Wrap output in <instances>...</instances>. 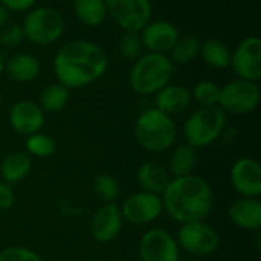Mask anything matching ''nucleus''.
Here are the masks:
<instances>
[{
  "label": "nucleus",
  "instance_id": "obj_2",
  "mask_svg": "<svg viewBox=\"0 0 261 261\" xmlns=\"http://www.w3.org/2000/svg\"><path fill=\"white\" fill-rule=\"evenodd\" d=\"M164 211L177 223L205 220L214 206V193L206 179L197 174L173 177L161 196Z\"/></svg>",
  "mask_w": 261,
  "mask_h": 261
},
{
  "label": "nucleus",
  "instance_id": "obj_14",
  "mask_svg": "<svg viewBox=\"0 0 261 261\" xmlns=\"http://www.w3.org/2000/svg\"><path fill=\"white\" fill-rule=\"evenodd\" d=\"M229 182L232 190L240 197L261 196V165L254 158L237 159L229 170Z\"/></svg>",
  "mask_w": 261,
  "mask_h": 261
},
{
  "label": "nucleus",
  "instance_id": "obj_35",
  "mask_svg": "<svg viewBox=\"0 0 261 261\" xmlns=\"http://www.w3.org/2000/svg\"><path fill=\"white\" fill-rule=\"evenodd\" d=\"M8 20H9V11L0 5V29L8 23Z\"/></svg>",
  "mask_w": 261,
  "mask_h": 261
},
{
  "label": "nucleus",
  "instance_id": "obj_6",
  "mask_svg": "<svg viewBox=\"0 0 261 261\" xmlns=\"http://www.w3.org/2000/svg\"><path fill=\"white\" fill-rule=\"evenodd\" d=\"M24 38L38 46L58 41L66 29L61 12L52 6H37L28 11L21 23Z\"/></svg>",
  "mask_w": 261,
  "mask_h": 261
},
{
  "label": "nucleus",
  "instance_id": "obj_7",
  "mask_svg": "<svg viewBox=\"0 0 261 261\" xmlns=\"http://www.w3.org/2000/svg\"><path fill=\"white\" fill-rule=\"evenodd\" d=\"M176 242L180 252L184 251L193 257H208L217 252L220 236L210 223L200 220L180 225L176 234Z\"/></svg>",
  "mask_w": 261,
  "mask_h": 261
},
{
  "label": "nucleus",
  "instance_id": "obj_32",
  "mask_svg": "<svg viewBox=\"0 0 261 261\" xmlns=\"http://www.w3.org/2000/svg\"><path fill=\"white\" fill-rule=\"evenodd\" d=\"M24 32L21 24L18 23H6L0 29V44L3 47H17L23 43Z\"/></svg>",
  "mask_w": 261,
  "mask_h": 261
},
{
  "label": "nucleus",
  "instance_id": "obj_12",
  "mask_svg": "<svg viewBox=\"0 0 261 261\" xmlns=\"http://www.w3.org/2000/svg\"><path fill=\"white\" fill-rule=\"evenodd\" d=\"M229 67L239 80L258 83L261 78V40L257 35L245 38L231 52Z\"/></svg>",
  "mask_w": 261,
  "mask_h": 261
},
{
  "label": "nucleus",
  "instance_id": "obj_25",
  "mask_svg": "<svg viewBox=\"0 0 261 261\" xmlns=\"http://www.w3.org/2000/svg\"><path fill=\"white\" fill-rule=\"evenodd\" d=\"M70 98V89L63 86L61 83H50L47 84L38 98V106L44 113H60L66 109Z\"/></svg>",
  "mask_w": 261,
  "mask_h": 261
},
{
  "label": "nucleus",
  "instance_id": "obj_37",
  "mask_svg": "<svg viewBox=\"0 0 261 261\" xmlns=\"http://www.w3.org/2000/svg\"><path fill=\"white\" fill-rule=\"evenodd\" d=\"M2 102H3V96H2V92H0V107H2Z\"/></svg>",
  "mask_w": 261,
  "mask_h": 261
},
{
  "label": "nucleus",
  "instance_id": "obj_36",
  "mask_svg": "<svg viewBox=\"0 0 261 261\" xmlns=\"http://www.w3.org/2000/svg\"><path fill=\"white\" fill-rule=\"evenodd\" d=\"M3 72H5V57L0 50V76L3 75Z\"/></svg>",
  "mask_w": 261,
  "mask_h": 261
},
{
  "label": "nucleus",
  "instance_id": "obj_22",
  "mask_svg": "<svg viewBox=\"0 0 261 261\" xmlns=\"http://www.w3.org/2000/svg\"><path fill=\"white\" fill-rule=\"evenodd\" d=\"M197 164H199V150L188 144H182L173 150L167 168L171 177H182V176L193 174Z\"/></svg>",
  "mask_w": 261,
  "mask_h": 261
},
{
  "label": "nucleus",
  "instance_id": "obj_5",
  "mask_svg": "<svg viewBox=\"0 0 261 261\" xmlns=\"http://www.w3.org/2000/svg\"><path fill=\"white\" fill-rule=\"evenodd\" d=\"M226 128V113L219 107H200L194 110L184 122L182 133L185 144L200 150L213 145Z\"/></svg>",
  "mask_w": 261,
  "mask_h": 261
},
{
  "label": "nucleus",
  "instance_id": "obj_15",
  "mask_svg": "<svg viewBox=\"0 0 261 261\" xmlns=\"http://www.w3.org/2000/svg\"><path fill=\"white\" fill-rule=\"evenodd\" d=\"M8 121L15 133L29 136L41 132L44 125V112L38 102L31 99H20L11 106Z\"/></svg>",
  "mask_w": 261,
  "mask_h": 261
},
{
  "label": "nucleus",
  "instance_id": "obj_8",
  "mask_svg": "<svg viewBox=\"0 0 261 261\" xmlns=\"http://www.w3.org/2000/svg\"><path fill=\"white\" fill-rule=\"evenodd\" d=\"M261 99L260 86L254 81L232 80L220 87L219 107L229 115H248L252 113Z\"/></svg>",
  "mask_w": 261,
  "mask_h": 261
},
{
  "label": "nucleus",
  "instance_id": "obj_27",
  "mask_svg": "<svg viewBox=\"0 0 261 261\" xmlns=\"http://www.w3.org/2000/svg\"><path fill=\"white\" fill-rule=\"evenodd\" d=\"M92 190L102 203H113L119 199L121 194L118 179L109 173L98 174L92 182Z\"/></svg>",
  "mask_w": 261,
  "mask_h": 261
},
{
  "label": "nucleus",
  "instance_id": "obj_29",
  "mask_svg": "<svg viewBox=\"0 0 261 261\" xmlns=\"http://www.w3.org/2000/svg\"><path fill=\"white\" fill-rule=\"evenodd\" d=\"M191 98L200 106V107H213L219 106V98H220V86L211 80H203L199 81L193 92Z\"/></svg>",
  "mask_w": 261,
  "mask_h": 261
},
{
  "label": "nucleus",
  "instance_id": "obj_34",
  "mask_svg": "<svg viewBox=\"0 0 261 261\" xmlns=\"http://www.w3.org/2000/svg\"><path fill=\"white\" fill-rule=\"evenodd\" d=\"M35 3L37 0H0V5L9 12H26L32 9Z\"/></svg>",
  "mask_w": 261,
  "mask_h": 261
},
{
  "label": "nucleus",
  "instance_id": "obj_11",
  "mask_svg": "<svg viewBox=\"0 0 261 261\" xmlns=\"http://www.w3.org/2000/svg\"><path fill=\"white\" fill-rule=\"evenodd\" d=\"M141 261H179L180 249L176 237L162 228H151L142 234L138 243Z\"/></svg>",
  "mask_w": 261,
  "mask_h": 261
},
{
  "label": "nucleus",
  "instance_id": "obj_9",
  "mask_svg": "<svg viewBox=\"0 0 261 261\" xmlns=\"http://www.w3.org/2000/svg\"><path fill=\"white\" fill-rule=\"evenodd\" d=\"M106 6L107 15L124 32H141L153 15L150 0H106Z\"/></svg>",
  "mask_w": 261,
  "mask_h": 261
},
{
  "label": "nucleus",
  "instance_id": "obj_31",
  "mask_svg": "<svg viewBox=\"0 0 261 261\" xmlns=\"http://www.w3.org/2000/svg\"><path fill=\"white\" fill-rule=\"evenodd\" d=\"M0 261H44L38 252L26 246H8L0 251Z\"/></svg>",
  "mask_w": 261,
  "mask_h": 261
},
{
  "label": "nucleus",
  "instance_id": "obj_19",
  "mask_svg": "<svg viewBox=\"0 0 261 261\" xmlns=\"http://www.w3.org/2000/svg\"><path fill=\"white\" fill-rule=\"evenodd\" d=\"M171 179L168 168L159 162H144L136 171V182L139 188L158 196H162Z\"/></svg>",
  "mask_w": 261,
  "mask_h": 261
},
{
  "label": "nucleus",
  "instance_id": "obj_21",
  "mask_svg": "<svg viewBox=\"0 0 261 261\" xmlns=\"http://www.w3.org/2000/svg\"><path fill=\"white\" fill-rule=\"evenodd\" d=\"M32 170V158L26 151H11L0 161V177L14 185L24 180Z\"/></svg>",
  "mask_w": 261,
  "mask_h": 261
},
{
  "label": "nucleus",
  "instance_id": "obj_18",
  "mask_svg": "<svg viewBox=\"0 0 261 261\" xmlns=\"http://www.w3.org/2000/svg\"><path fill=\"white\" fill-rule=\"evenodd\" d=\"M153 96H154V109L170 116L184 113L193 101L191 92L185 86L173 84V83H168Z\"/></svg>",
  "mask_w": 261,
  "mask_h": 261
},
{
  "label": "nucleus",
  "instance_id": "obj_33",
  "mask_svg": "<svg viewBox=\"0 0 261 261\" xmlns=\"http://www.w3.org/2000/svg\"><path fill=\"white\" fill-rule=\"evenodd\" d=\"M15 203V193L12 187L0 180V211H9Z\"/></svg>",
  "mask_w": 261,
  "mask_h": 261
},
{
  "label": "nucleus",
  "instance_id": "obj_4",
  "mask_svg": "<svg viewBox=\"0 0 261 261\" xmlns=\"http://www.w3.org/2000/svg\"><path fill=\"white\" fill-rule=\"evenodd\" d=\"M135 139L150 153L170 150L177 139V128L173 116L151 107L139 113L135 122Z\"/></svg>",
  "mask_w": 261,
  "mask_h": 261
},
{
  "label": "nucleus",
  "instance_id": "obj_10",
  "mask_svg": "<svg viewBox=\"0 0 261 261\" xmlns=\"http://www.w3.org/2000/svg\"><path fill=\"white\" fill-rule=\"evenodd\" d=\"M121 213L124 217V222L135 225V226H144L156 222L161 214L164 213L162 199L158 194H151L147 191H136L130 194L121 205Z\"/></svg>",
  "mask_w": 261,
  "mask_h": 261
},
{
  "label": "nucleus",
  "instance_id": "obj_13",
  "mask_svg": "<svg viewBox=\"0 0 261 261\" xmlns=\"http://www.w3.org/2000/svg\"><path fill=\"white\" fill-rule=\"evenodd\" d=\"M124 217L116 202L101 203L92 214L89 222V232L92 239L101 245L116 240L122 231Z\"/></svg>",
  "mask_w": 261,
  "mask_h": 261
},
{
  "label": "nucleus",
  "instance_id": "obj_26",
  "mask_svg": "<svg viewBox=\"0 0 261 261\" xmlns=\"http://www.w3.org/2000/svg\"><path fill=\"white\" fill-rule=\"evenodd\" d=\"M200 40L196 35H182L170 50V60L174 64L193 63L200 55Z\"/></svg>",
  "mask_w": 261,
  "mask_h": 261
},
{
  "label": "nucleus",
  "instance_id": "obj_28",
  "mask_svg": "<svg viewBox=\"0 0 261 261\" xmlns=\"http://www.w3.org/2000/svg\"><path fill=\"white\" fill-rule=\"evenodd\" d=\"M24 151L32 158H49L57 151V141L43 132L26 136Z\"/></svg>",
  "mask_w": 261,
  "mask_h": 261
},
{
  "label": "nucleus",
  "instance_id": "obj_3",
  "mask_svg": "<svg viewBox=\"0 0 261 261\" xmlns=\"http://www.w3.org/2000/svg\"><path fill=\"white\" fill-rule=\"evenodd\" d=\"M174 63L167 54L147 52L135 63L128 75L132 90L141 96H151L171 83L174 75Z\"/></svg>",
  "mask_w": 261,
  "mask_h": 261
},
{
  "label": "nucleus",
  "instance_id": "obj_1",
  "mask_svg": "<svg viewBox=\"0 0 261 261\" xmlns=\"http://www.w3.org/2000/svg\"><path fill=\"white\" fill-rule=\"evenodd\" d=\"M57 81L67 89H81L98 81L109 69L106 50L89 40H72L63 44L54 57Z\"/></svg>",
  "mask_w": 261,
  "mask_h": 261
},
{
  "label": "nucleus",
  "instance_id": "obj_24",
  "mask_svg": "<svg viewBox=\"0 0 261 261\" xmlns=\"http://www.w3.org/2000/svg\"><path fill=\"white\" fill-rule=\"evenodd\" d=\"M200 57L203 63L213 69H228L231 64V50L228 44L219 38H208L200 44Z\"/></svg>",
  "mask_w": 261,
  "mask_h": 261
},
{
  "label": "nucleus",
  "instance_id": "obj_16",
  "mask_svg": "<svg viewBox=\"0 0 261 261\" xmlns=\"http://www.w3.org/2000/svg\"><path fill=\"white\" fill-rule=\"evenodd\" d=\"M144 49L156 54H167L171 50L177 38L179 29L168 20H150L139 32Z\"/></svg>",
  "mask_w": 261,
  "mask_h": 261
},
{
  "label": "nucleus",
  "instance_id": "obj_30",
  "mask_svg": "<svg viewBox=\"0 0 261 261\" xmlns=\"http://www.w3.org/2000/svg\"><path fill=\"white\" fill-rule=\"evenodd\" d=\"M118 50L124 60L135 63L144 52V44L139 32H124L119 38Z\"/></svg>",
  "mask_w": 261,
  "mask_h": 261
},
{
  "label": "nucleus",
  "instance_id": "obj_20",
  "mask_svg": "<svg viewBox=\"0 0 261 261\" xmlns=\"http://www.w3.org/2000/svg\"><path fill=\"white\" fill-rule=\"evenodd\" d=\"M5 72L12 81L18 84H28L38 78L41 72V64L35 55L21 52L12 55L9 60L5 61Z\"/></svg>",
  "mask_w": 261,
  "mask_h": 261
},
{
  "label": "nucleus",
  "instance_id": "obj_23",
  "mask_svg": "<svg viewBox=\"0 0 261 261\" xmlns=\"http://www.w3.org/2000/svg\"><path fill=\"white\" fill-rule=\"evenodd\" d=\"M76 18L87 28H98L107 18L106 0H73Z\"/></svg>",
  "mask_w": 261,
  "mask_h": 261
},
{
  "label": "nucleus",
  "instance_id": "obj_17",
  "mask_svg": "<svg viewBox=\"0 0 261 261\" xmlns=\"http://www.w3.org/2000/svg\"><path fill=\"white\" fill-rule=\"evenodd\" d=\"M229 222L243 231L258 232L261 229V202L254 197H239L228 206Z\"/></svg>",
  "mask_w": 261,
  "mask_h": 261
}]
</instances>
